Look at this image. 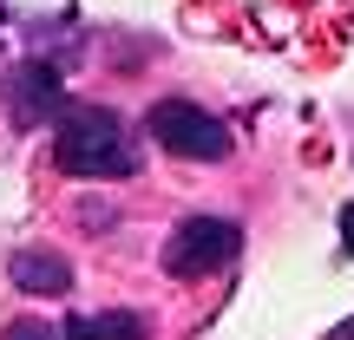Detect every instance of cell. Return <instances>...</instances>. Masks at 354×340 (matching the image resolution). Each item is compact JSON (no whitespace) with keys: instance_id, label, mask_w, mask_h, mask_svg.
<instances>
[{"instance_id":"1","label":"cell","mask_w":354,"mask_h":340,"mask_svg":"<svg viewBox=\"0 0 354 340\" xmlns=\"http://www.w3.org/2000/svg\"><path fill=\"white\" fill-rule=\"evenodd\" d=\"M53 164L66 177H138L145 151L112 112H99V105H66L59 131H53Z\"/></svg>"},{"instance_id":"3","label":"cell","mask_w":354,"mask_h":340,"mask_svg":"<svg viewBox=\"0 0 354 340\" xmlns=\"http://www.w3.org/2000/svg\"><path fill=\"white\" fill-rule=\"evenodd\" d=\"M236 255H243V229L230 223V216H184V223L171 229V242H165V275L197 281V275H210V268L236 262Z\"/></svg>"},{"instance_id":"2","label":"cell","mask_w":354,"mask_h":340,"mask_svg":"<svg viewBox=\"0 0 354 340\" xmlns=\"http://www.w3.org/2000/svg\"><path fill=\"white\" fill-rule=\"evenodd\" d=\"M145 131H151L171 157H190V164L230 157V125L216 112H203V105H190V99H158L151 112H145Z\"/></svg>"},{"instance_id":"4","label":"cell","mask_w":354,"mask_h":340,"mask_svg":"<svg viewBox=\"0 0 354 340\" xmlns=\"http://www.w3.org/2000/svg\"><path fill=\"white\" fill-rule=\"evenodd\" d=\"M7 105L20 125H39V118H66V92L53 79V66H20L7 86Z\"/></svg>"},{"instance_id":"8","label":"cell","mask_w":354,"mask_h":340,"mask_svg":"<svg viewBox=\"0 0 354 340\" xmlns=\"http://www.w3.org/2000/svg\"><path fill=\"white\" fill-rule=\"evenodd\" d=\"M342 229H348V242H342V255H354V203L342 210Z\"/></svg>"},{"instance_id":"7","label":"cell","mask_w":354,"mask_h":340,"mask_svg":"<svg viewBox=\"0 0 354 340\" xmlns=\"http://www.w3.org/2000/svg\"><path fill=\"white\" fill-rule=\"evenodd\" d=\"M0 340H66V328H46V321H7V328H0Z\"/></svg>"},{"instance_id":"9","label":"cell","mask_w":354,"mask_h":340,"mask_svg":"<svg viewBox=\"0 0 354 340\" xmlns=\"http://www.w3.org/2000/svg\"><path fill=\"white\" fill-rule=\"evenodd\" d=\"M328 340H354V314H348V321H342V328H335Z\"/></svg>"},{"instance_id":"5","label":"cell","mask_w":354,"mask_h":340,"mask_svg":"<svg viewBox=\"0 0 354 340\" xmlns=\"http://www.w3.org/2000/svg\"><path fill=\"white\" fill-rule=\"evenodd\" d=\"M7 275H13V288H26V294H73V262L53 255V249H20L7 262Z\"/></svg>"},{"instance_id":"6","label":"cell","mask_w":354,"mask_h":340,"mask_svg":"<svg viewBox=\"0 0 354 340\" xmlns=\"http://www.w3.org/2000/svg\"><path fill=\"white\" fill-rule=\"evenodd\" d=\"M66 340H151V321L131 308H105V314H73Z\"/></svg>"}]
</instances>
